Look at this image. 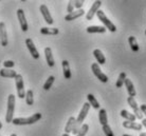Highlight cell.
<instances>
[{"label": "cell", "instance_id": "1", "mask_svg": "<svg viewBox=\"0 0 146 136\" xmlns=\"http://www.w3.org/2000/svg\"><path fill=\"white\" fill-rule=\"evenodd\" d=\"M39 119H41V114L40 113H34L30 117H17L14 118L12 124L15 125H33L37 122Z\"/></svg>", "mask_w": 146, "mask_h": 136}, {"label": "cell", "instance_id": "2", "mask_svg": "<svg viewBox=\"0 0 146 136\" xmlns=\"http://www.w3.org/2000/svg\"><path fill=\"white\" fill-rule=\"evenodd\" d=\"M15 104H16V99L15 95L10 94L7 97V114H5V122L7 124H11L14 119V111Z\"/></svg>", "mask_w": 146, "mask_h": 136}, {"label": "cell", "instance_id": "3", "mask_svg": "<svg viewBox=\"0 0 146 136\" xmlns=\"http://www.w3.org/2000/svg\"><path fill=\"white\" fill-rule=\"evenodd\" d=\"M96 16H98V18H99V20L101 22H102L103 24H104V26L106 28V30L108 29L110 31V32H115L117 31V26L113 24L112 22L110 21L109 19L107 18V16L105 15V13L103 11H99L98 13H96Z\"/></svg>", "mask_w": 146, "mask_h": 136}, {"label": "cell", "instance_id": "4", "mask_svg": "<svg viewBox=\"0 0 146 136\" xmlns=\"http://www.w3.org/2000/svg\"><path fill=\"white\" fill-rule=\"evenodd\" d=\"M16 82V90H17V96L19 98H26V90H25V83H23V78L20 74H17L15 77Z\"/></svg>", "mask_w": 146, "mask_h": 136}, {"label": "cell", "instance_id": "5", "mask_svg": "<svg viewBox=\"0 0 146 136\" xmlns=\"http://www.w3.org/2000/svg\"><path fill=\"white\" fill-rule=\"evenodd\" d=\"M91 70H92V73L94 74V76L98 78L101 82L106 83L107 81H108V77H107V75H105V74L102 72V70H101V68H100L99 63H96V62L92 63Z\"/></svg>", "mask_w": 146, "mask_h": 136}, {"label": "cell", "instance_id": "6", "mask_svg": "<svg viewBox=\"0 0 146 136\" xmlns=\"http://www.w3.org/2000/svg\"><path fill=\"white\" fill-rule=\"evenodd\" d=\"M127 102H128V104L130 106V108L133 110L135 118H138V119H143V113L141 112V109L139 108V106H138V103H137L135 98L129 96V97L127 98Z\"/></svg>", "mask_w": 146, "mask_h": 136}, {"label": "cell", "instance_id": "7", "mask_svg": "<svg viewBox=\"0 0 146 136\" xmlns=\"http://www.w3.org/2000/svg\"><path fill=\"white\" fill-rule=\"evenodd\" d=\"M102 5V1H94L93 4H92V7H90V10L87 12V14H86V19L87 20H92L93 17H94V15L100 11V7Z\"/></svg>", "mask_w": 146, "mask_h": 136}, {"label": "cell", "instance_id": "8", "mask_svg": "<svg viewBox=\"0 0 146 136\" xmlns=\"http://www.w3.org/2000/svg\"><path fill=\"white\" fill-rule=\"evenodd\" d=\"M90 107H91V106L89 104V102H85L84 103V106H83V108H82V110H80V112L78 113V116H77V118H76L77 124L83 125L85 118L87 117L88 112H89V110H90Z\"/></svg>", "mask_w": 146, "mask_h": 136}, {"label": "cell", "instance_id": "9", "mask_svg": "<svg viewBox=\"0 0 146 136\" xmlns=\"http://www.w3.org/2000/svg\"><path fill=\"white\" fill-rule=\"evenodd\" d=\"M17 17H18L19 20V24H20V28L23 32H27L29 30V26H28V22H27L26 15H25V12L22 9H18L17 10Z\"/></svg>", "mask_w": 146, "mask_h": 136}, {"label": "cell", "instance_id": "10", "mask_svg": "<svg viewBox=\"0 0 146 136\" xmlns=\"http://www.w3.org/2000/svg\"><path fill=\"white\" fill-rule=\"evenodd\" d=\"M39 11H40V13H41V15H42V17H44V21L47 22L48 24H50V26L53 24L54 20L52 18L51 14H50V12H49V9H48V7L46 4H41V5H40Z\"/></svg>", "mask_w": 146, "mask_h": 136}, {"label": "cell", "instance_id": "11", "mask_svg": "<svg viewBox=\"0 0 146 136\" xmlns=\"http://www.w3.org/2000/svg\"><path fill=\"white\" fill-rule=\"evenodd\" d=\"M26 45H27V48H28V50H29L30 54L32 55V57H33L34 59L39 58V53H38L36 47H35V44H34L33 40H32L31 38H27L26 39Z\"/></svg>", "mask_w": 146, "mask_h": 136}, {"label": "cell", "instance_id": "12", "mask_svg": "<svg viewBox=\"0 0 146 136\" xmlns=\"http://www.w3.org/2000/svg\"><path fill=\"white\" fill-rule=\"evenodd\" d=\"M0 44L2 47L7 45V32L4 22H0Z\"/></svg>", "mask_w": 146, "mask_h": 136}, {"label": "cell", "instance_id": "13", "mask_svg": "<svg viewBox=\"0 0 146 136\" xmlns=\"http://www.w3.org/2000/svg\"><path fill=\"white\" fill-rule=\"evenodd\" d=\"M84 14H85V11L83 9L76 10V11H73L72 13H70V14H67L66 16H65V20H66V21H72V20H75V19L82 17Z\"/></svg>", "mask_w": 146, "mask_h": 136}, {"label": "cell", "instance_id": "14", "mask_svg": "<svg viewBox=\"0 0 146 136\" xmlns=\"http://www.w3.org/2000/svg\"><path fill=\"white\" fill-rule=\"evenodd\" d=\"M123 127L126 128V129L135 130V131H141L143 129L142 124H138L135 122H128V120L123 122Z\"/></svg>", "mask_w": 146, "mask_h": 136}, {"label": "cell", "instance_id": "15", "mask_svg": "<svg viewBox=\"0 0 146 136\" xmlns=\"http://www.w3.org/2000/svg\"><path fill=\"white\" fill-rule=\"evenodd\" d=\"M44 56H46V60H47L48 66H50V68L54 66L55 61H54V58H53V54H52L51 48L48 47V48L44 49Z\"/></svg>", "mask_w": 146, "mask_h": 136}, {"label": "cell", "instance_id": "16", "mask_svg": "<svg viewBox=\"0 0 146 136\" xmlns=\"http://www.w3.org/2000/svg\"><path fill=\"white\" fill-rule=\"evenodd\" d=\"M124 85H125V87H126V89H127V92H128V94H129V96L135 98V96H137V91H135V87H133L132 81L130 80V79L126 78Z\"/></svg>", "mask_w": 146, "mask_h": 136}, {"label": "cell", "instance_id": "17", "mask_svg": "<svg viewBox=\"0 0 146 136\" xmlns=\"http://www.w3.org/2000/svg\"><path fill=\"white\" fill-rule=\"evenodd\" d=\"M62 73H64V77L66 78V79H71L72 74H71V71H70L69 61H68V60H62Z\"/></svg>", "mask_w": 146, "mask_h": 136}, {"label": "cell", "instance_id": "18", "mask_svg": "<svg viewBox=\"0 0 146 136\" xmlns=\"http://www.w3.org/2000/svg\"><path fill=\"white\" fill-rule=\"evenodd\" d=\"M0 76L3 78H15L17 76V73H16V71L11 70V69H1Z\"/></svg>", "mask_w": 146, "mask_h": 136}, {"label": "cell", "instance_id": "19", "mask_svg": "<svg viewBox=\"0 0 146 136\" xmlns=\"http://www.w3.org/2000/svg\"><path fill=\"white\" fill-rule=\"evenodd\" d=\"M93 56L95 57V59H96V61H98L99 64H105L106 63V58H105V56H104V54L102 53L101 50L95 49L94 51H93Z\"/></svg>", "mask_w": 146, "mask_h": 136}, {"label": "cell", "instance_id": "20", "mask_svg": "<svg viewBox=\"0 0 146 136\" xmlns=\"http://www.w3.org/2000/svg\"><path fill=\"white\" fill-rule=\"evenodd\" d=\"M40 33L42 35H57L59 33V30L57 28H41Z\"/></svg>", "mask_w": 146, "mask_h": 136}, {"label": "cell", "instance_id": "21", "mask_svg": "<svg viewBox=\"0 0 146 136\" xmlns=\"http://www.w3.org/2000/svg\"><path fill=\"white\" fill-rule=\"evenodd\" d=\"M106 32V28L105 26H91L87 28V33H105Z\"/></svg>", "mask_w": 146, "mask_h": 136}, {"label": "cell", "instance_id": "22", "mask_svg": "<svg viewBox=\"0 0 146 136\" xmlns=\"http://www.w3.org/2000/svg\"><path fill=\"white\" fill-rule=\"evenodd\" d=\"M99 120H100V124L102 125H108V124H107V122H108V117H107V112L105 109H101V110H100Z\"/></svg>", "mask_w": 146, "mask_h": 136}, {"label": "cell", "instance_id": "23", "mask_svg": "<svg viewBox=\"0 0 146 136\" xmlns=\"http://www.w3.org/2000/svg\"><path fill=\"white\" fill-rule=\"evenodd\" d=\"M75 122H76V118H75V117H73V116L69 117L68 122H67L66 127H65V133H66V134H70V133L72 132L73 125H74Z\"/></svg>", "mask_w": 146, "mask_h": 136}, {"label": "cell", "instance_id": "24", "mask_svg": "<svg viewBox=\"0 0 146 136\" xmlns=\"http://www.w3.org/2000/svg\"><path fill=\"white\" fill-rule=\"evenodd\" d=\"M121 116L123 118H125L126 120H128V122H135V119H137L135 114H131V113H129V112L126 110L121 111Z\"/></svg>", "mask_w": 146, "mask_h": 136}, {"label": "cell", "instance_id": "25", "mask_svg": "<svg viewBox=\"0 0 146 136\" xmlns=\"http://www.w3.org/2000/svg\"><path fill=\"white\" fill-rule=\"evenodd\" d=\"M128 42H129V45H130V49H131L133 52H138L139 51V44L137 42V39H135V36H130L129 39H128Z\"/></svg>", "mask_w": 146, "mask_h": 136}, {"label": "cell", "instance_id": "26", "mask_svg": "<svg viewBox=\"0 0 146 136\" xmlns=\"http://www.w3.org/2000/svg\"><path fill=\"white\" fill-rule=\"evenodd\" d=\"M87 99H88V102H89L90 106H92L94 109H100V103H99L98 100L95 99L94 95H92V94H88Z\"/></svg>", "mask_w": 146, "mask_h": 136}, {"label": "cell", "instance_id": "27", "mask_svg": "<svg viewBox=\"0 0 146 136\" xmlns=\"http://www.w3.org/2000/svg\"><path fill=\"white\" fill-rule=\"evenodd\" d=\"M126 78H127V76H126V73L122 72V73L119 75V77H117V82H115V87H117V88H122V87H123V85L125 83V80H126Z\"/></svg>", "mask_w": 146, "mask_h": 136}, {"label": "cell", "instance_id": "28", "mask_svg": "<svg viewBox=\"0 0 146 136\" xmlns=\"http://www.w3.org/2000/svg\"><path fill=\"white\" fill-rule=\"evenodd\" d=\"M26 102L28 106H32L34 103V95L32 90H28L26 92Z\"/></svg>", "mask_w": 146, "mask_h": 136}, {"label": "cell", "instance_id": "29", "mask_svg": "<svg viewBox=\"0 0 146 136\" xmlns=\"http://www.w3.org/2000/svg\"><path fill=\"white\" fill-rule=\"evenodd\" d=\"M54 80H55L54 76H50V77L48 78L47 81L44 82V90H46V91L50 90V88L53 85V82H54Z\"/></svg>", "mask_w": 146, "mask_h": 136}, {"label": "cell", "instance_id": "30", "mask_svg": "<svg viewBox=\"0 0 146 136\" xmlns=\"http://www.w3.org/2000/svg\"><path fill=\"white\" fill-rule=\"evenodd\" d=\"M103 131H104V134L106 136H114V134H113L112 130H111L109 125H103Z\"/></svg>", "mask_w": 146, "mask_h": 136}, {"label": "cell", "instance_id": "31", "mask_svg": "<svg viewBox=\"0 0 146 136\" xmlns=\"http://www.w3.org/2000/svg\"><path fill=\"white\" fill-rule=\"evenodd\" d=\"M14 66H15V62L12 61V60H5L3 62L4 69H12V68H14Z\"/></svg>", "mask_w": 146, "mask_h": 136}, {"label": "cell", "instance_id": "32", "mask_svg": "<svg viewBox=\"0 0 146 136\" xmlns=\"http://www.w3.org/2000/svg\"><path fill=\"white\" fill-rule=\"evenodd\" d=\"M84 0H76V1H74V7L77 9V10H80L83 7V5H84Z\"/></svg>", "mask_w": 146, "mask_h": 136}, {"label": "cell", "instance_id": "33", "mask_svg": "<svg viewBox=\"0 0 146 136\" xmlns=\"http://www.w3.org/2000/svg\"><path fill=\"white\" fill-rule=\"evenodd\" d=\"M73 10H74V1H69V2H68V7H67V12H68V14L72 13Z\"/></svg>", "mask_w": 146, "mask_h": 136}, {"label": "cell", "instance_id": "34", "mask_svg": "<svg viewBox=\"0 0 146 136\" xmlns=\"http://www.w3.org/2000/svg\"><path fill=\"white\" fill-rule=\"evenodd\" d=\"M140 109H141V112H142L143 114L146 115V104H141Z\"/></svg>", "mask_w": 146, "mask_h": 136}, {"label": "cell", "instance_id": "35", "mask_svg": "<svg viewBox=\"0 0 146 136\" xmlns=\"http://www.w3.org/2000/svg\"><path fill=\"white\" fill-rule=\"evenodd\" d=\"M142 125H143V127H145V128H146V118H144V119H142Z\"/></svg>", "mask_w": 146, "mask_h": 136}, {"label": "cell", "instance_id": "36", "mask_svg": "<svg viewBox=\"0 0 146 136\" xmlns=\"http://www.w3.org/2000/svg\"><path fill=\"white\" fill-rule=\"evenodd\" d=\"M140 136H146V133H141V134H140Z\"/></svg>", "mask_w": 146, "mask_h": 136}, {"label": "cell", "instance_id": "37", "mask_svg": "<svg viewBox=\"0 0 146 136\" xmlns=\"http://www.w3.org/2000/svg\"><path fill=\"white\" fill-rule=\"evenodd\" d=\"M62 136H70L69 134H66V133H65V134H62Z\"/></svg>", "mask_w": 146, "mask_h": 136}, {"label": "cell", "instance_id": "38", "mask_svg": "<svg viewBox=\"0 0 146 136\" xmlns=\"http://www.w3.org/2000/svg\"><path fill=\"white\" fill-rule=\"evenodd\" d=\"M1 128H2V124H1V122H0V130H1Z\"/></svg>", "mask_w": 146, "mask_h": 136}, {"label": "cell", "instance_id": "39", "mask_svg": "<svg viewBox=\"0 0 146 136\" xmlns=\"http://www.w3.org/2000/svg\"><path fill=\"white\" fill-rule=\"evenodd\" d=\"M123 136H131V135H129V134H124Z\"/></svg>", "mask_w": 146, "mask_h": 136}, {"label": "cell", "instance_id": "40", "mask_svg": "<svg viewBox=\"0 0 146 136\" xmlns=\"http://www.w3.org/2000/svg\"><path fill=\"white\" fill-rule=\"evenodd\" d=\"M11 136H17V135H16V134H15V133H14V134H12Z\"/></svg>", "mask_w": 146, "mask_h": 136}, {"label": "cell", "instance_id": "41", "mask_svg": "<svg viewBox=\"0 0 146 136\" xmlns=\"http://www.w3.org/2000/svg\"><path fill=\"white\" fill-rule=\"evenodd\" d=\"M76 136H82V135H80V134H77V135Z\"/></svg>", "mask_w": 146, "mask_h": 136}, {"label": "cell", "instance_id": "42", "mask_svg": "<svg viewBox=\"0 0 146 136\" xmlns=\"http://www.w3.org/2000/svg\"><path fill=\"white\" fill-rule=\"evenodd\" d=\"M145 34H146V31H145Z\"/></svg>", "mask_w": 146, "mask_h": 136}, {"label": "cell", "instance_id": "43", "mask_svg": "<svg viewBox=\"0 0 146 136\" xmlns=\"http://www.w3.org/2000/svg\"><path fill=\"white\" fill-rule=\"evenodd\" d=\"M0 45H1V44H0Z\"/></svg>", "mask_w": 146, "mask_h": 136}]
</instances>
